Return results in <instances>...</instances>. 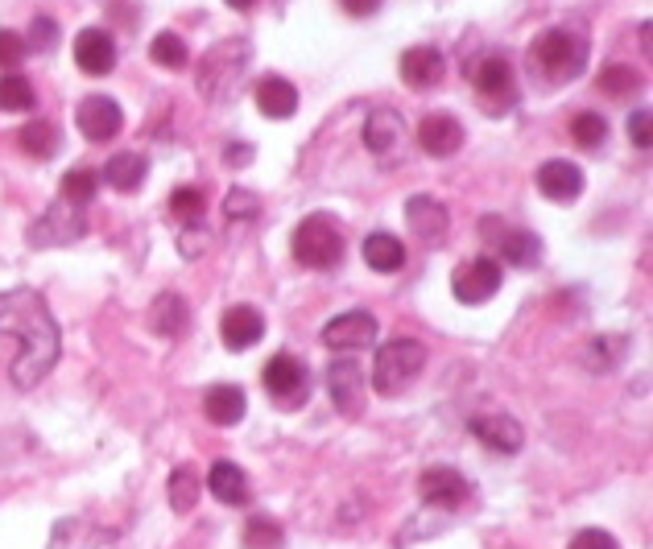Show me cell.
Returning <instances> with one entry per match:
<instances>
[{
  "label": "cell",
  "mask_w": 653,
  "mask_h": 549,
  "mask_svg": "<svg viewBox=\"0 0 653 549\" xmlns=\"http://www.w3.org/2000/svg\"><path fill=\"white\" fill-rule=\"evenodd\" d=\"M0 335L17 339V356L9 363V376H13L17 389H33V385H42V376L55 372L62 339L59 322H55L38 289L13 286L0 293Z\"/></svg>",
  "instance_id": "1"
},
{
  "label": "cell",
  "mask_w": 653,
  "mask_h": 549,
  "mask_svg": "<svg viewBox=\"0 0 653 549\" xmlns=\"http://www.w3.org/2000/svg\"><path fill=\"white\" fill-rule=\"evenodd\" d=\"M583 67H587V33L583 29H546L530 46V71L542 83H571V79L583 74Z\"/></svg>",
  "instance_id": "2"
},
{
  "label": "cell",
  "mask_w": 653,
  "mask_h": 549,
  "mask_svg": "<svg viewBox=\"0 0 653 549\" xmlns=\"http://www.w3.org/2000/svg\"><path fill=\"white\" fill-rule=\"evenodd\" d=\"M422 368H426V343L422 339H389V343L377 351V363H373V389L380 397H397L409 380H418Z\"/></svg>",
  "instance_id": "3"
},
{
  "label": "cell",
  "mask_w": 653,
  "mask_h": 549,
  "mask_svg": "<svg viewBox=\"0 0 653 549\" xmlns=\"http://www.w3.org/2000/svg\"><path fill=\"white\" fill-rule=\"evenodd\" d=\"M253 62V46L240 42V38H228V42H216L199 62V91L207 100H228L232 87L240 83V74L248 71Z\"/></svg>",
  "instance_id": "4"
},
{
  "label": "cell",
  "mask_w": 653,
  "mask_h": 549,
  "mask_svg": "<svg viewBox=\"0 0 653 549\" xmlns=\"http://www.w3.org/2000/svg\"><path fill=\"white\" fill-rule=\"evenodd\" d=\"M290 248H294V260L306 264V269H335L339 257H344V231H339V223L332 216L315 211V216H306L294 228Z\"/></svg>",
  "instance_id": "5"
},
{
  "label": "cell",
  "mask_w": 653,
  "mask_h": 549,
  "mask_svg": "<svg viewBox=\"0 0 653 549\" xmlns=\"http://www.w3.org/2000/svg\"><path fill=\"white\" fill-rule=\"evenodd\" d=\"M467 79L476 83L479 91V103L488 108V112H505L517 103V71H513V62L501 54H488L476 62V71H467Z\"/></svg>",
  "instance_id": "6"
},
{
  "label": "cell",
  "mask_w": 653,
  "mask_h": 549,
  "mask_svg": "<svg viewBox=\"0 0 653 549\" xmlns=\"http://www.w3.org/2000/svg\"><path fill=\"white\" fill-rule=\"evenodd\" d=\"M88 236V219H83V207H71V202H50L42 211V219L26 231V240L33 248H59V244H75Z\"/></svg>",
  "instance_id": "7"
},
{
  "label": "cell",
  "mask_w": 653,
  "mask_h": 549,
  "mask_svg": "<svg viewBox=\"0 0 653 549\" xmlns=\"http://www.w3.org/2000/svg\"><path fill=\"white\" fill-rule=\"evenodd\" d=\"M501 289V264L493 257H472L451 273V293L464 306H484L496 298Z\"/></svg>",
  "instance_id": "8"
},
{
  "label": "cell",
  "mask_w": 653,
  "mask_h": 549,
  "mask_svg": "<svg viewBox=\"0 0 653 549\" xmlns=\"http://www.w3.org/2000/svg\"><path fill=\"white\" fill-rule=\"evenodd\" d=\"M380 335V322L368 310H348V315L332 318L323 327V343L335 347V351H360V347H373Z\"/></svg>",
  "instance_id": "9"
},
{
  "label": "cell",
  "mask_w": 653,
  "mask_h": 549,
  "mask_svg": "<svg viewBox=\"0 0 653 549\" xmlns=\"http://www.w3.org/2000/svg\"><path fill=\"white\" fill-rule=\"evenodd\" d=\"M75 124H79V132H83L88 141L103 144L125 129V112H120V103L108 100V96H88V100L79 103V112H75Z\"/></svg>",
  "instance_id": "10"
},
{
  "label": "cell",
  "mask_w": 653,
  "mask_h": 549,
  "mask_svg": "<svg viewBox=\"0 0 653 549\" xmlns=\"http://www.w3.org/2000/svg\"><path fill=\"white\" fill-rule=\"evenodd\" d=\"M327 389H332V401L339 413H360L364 401H368V385H364V372L360 363L352 360V356H344V360H335L332 368H327Z\"/></svg>",
  "instance_id": "11"
},
{
  "label": "cell",
  "mask_w": 653,
  "mask_h": 549,
  "mask_svg": "<svg viewBox=\"0 0 653 549\" xmlns=\"http://www.w3.org/2000/svg\"><path fill=\"white\" fill-rule=\"evenodd\" d=\"M265 392L274 397L277 405H298L310 392V385H306V368L294 356H274V360L265 363Z\"/></svg>",
  "instance_id": "12"
},
{
  "label": "cell",
  "mask_w": 653,
  "mask_h": 549,
  "mask_svg": "<svg viewBox=\"0 0 653 549\" xmlns=\"http://www.w3.org/2000/svg\"><path fill=\"white\" fill-rule=\"evenodd\" d=\"M75 67L83 74H91V79L112 74V67H117V42H112V33L108 29H83L75 38Z\"/></svg>",
  "instance_id": "13"
},
{
  "label": "cell",
  "mask_w": 653,
  "mask_h": 549,
  "mask_svg": "<svg viewBox=\"0 0 653 549\" xmlns=\"http://www.w3.org/2000/svg\"><path fill=\"white\" fill-rule=\"evenodd\" d=\"M364 144H368V153H377V158L389 161L393 153H402V144H406V124H402V116L393 112V108H373V112L364 116Z\"/></svg>",
  "instance_id": "14"
},
{
  "label": "cell",
  "mask_w": 653,
  "mask_h": 549,
  "mask_svg": "<svg viewBox=\"0 0 653 549\" xmlns=\"http://www.w3.org/2000/svg\"><path fill=\"white\" fill-rule=\"evenodd\" d=\"M418 491L426 505L435 508H459L467 505V496H472V483H467L455 467H431V471H422L418 479Z\"/></svg>",
  "instance_id": "15"
},
{
  "label": "cell",
  "mask_w": 653,
  "mask_h": 549,
  "mask_svg": "<svg viewBox=\"0 0 653 549\" xmlns=\"http://www.w3.org/2000/svg\"><path fill=\"white\" fill-rule=\"evenodd\" d=\"M467 430L476 433L488 450H496V455H517L525 442L522 421L508 418V413H479V418L467 421Z\"/></svg>",
  "instance_id": "16"
},
{
  "label": "cell",
  "mask_w": 653,
  "mask_h": 549,
  "mask_svg": "<svg viewBox=\"0 0 653 549\" xmlns=\"http://www.w3.org/2000/svg\"><path fill=\"white\" fill-rule=\"evenodd\" d=\"M418 144L426 149V153H431V158H451V153H459V144H464V124H459V120H455L451 112L422 116Z\"/></svg>",
  "instance_id": "17"
},
{
  "label": "cell",
  "mask_w": 653,
  "mask_h": 549,
  "mask_svg": "<svg viewBox=\"0 0 653 549\" xmlns=\"http://www.w3.org/2000/svg\"><path fill=\"white\" fill-rule=\"evenodd\" d=\"M219 339H224V347H232V351L261 343L265 315L257 306H232V310H224V318H219Z\"/></svg>",
  "instance_id": "18"
},
{
  "label": "cell",
  "mask_w": 653,
  "mask_h": 549,
  "mask_svg": "<svg viewBox=\"0 0 653 549\" xmlns=\"http://www.w3.org/2000/svg\"><path fill=\"white\" fill-rule=\"evenodd\" d=\"M406 223L422 244H438L451 228V216L438 199H431V194H414V199L406 202Z\"/></svg>",
  "instance_id": "19"
},
{
  "label": "cell",
  "mask_w": 653,
  "mask_h": 549,
  "mask_svg": "<svg viewBox=\"0 0 653 549\" xmlns=\"http://www.w3.org/2000/svg\"><path fill=\"white\" fill-rule=\"evenodd\" d=\"M397 71H402V79H406L414 91H431V87L443 83L447 62H443V54H438L435 46H414V50H406V54H402Z\"/></svg>",
  "instance_id": "20"
},
{
  "label": "cell",
  "mask_w": 653,
  "mask_h": 549,
  "mask_svg": "<svg viewBox=\"0 0 653 549\" xmlns=\"http://www.w3.org/2000/svg\"><path fill=\"white\" fill-rule=\"evenodd\" d=\"M537 190L551 202H575L583 194V170L566 158L546 161V166L537 170Z\"/></svg>",
  "instance_id": "21"
},
{
  "label": "cell",
  "mask_w": 653,
  "mask_h": 549,
  "mask_svg": "<svg viewBox=\"0 0 653 549\" xmlns=\"http://www.w3.org/2000/svg\"><path fill=\"white\" fill-rule=\"evenodd\" d=\"M190 327V306L182 293H158L154 306H149V331L161 335V339H182Z\"/></svg>",
  "instance_id": "22"
},
{
  "label": "cell",
  "mask_w": 653,
  "mask_h": 549,
  "mask_svg": "<svg viewBox=\"0 0 653 549\" xmlns=\"http://www.w3.org/2000/svg\"><path fill=\"white\" fill-rule=\"evenodd\" d=\"M257 108H261L269 120H290L298 112V87L281 74H265L257 83Z\"/></svg>",
  "instance_id": "23"
},
{
  "label": "cell",
  "mask_w": 653,
  "mask_h": 549,
  "mask_svg": "<svg viewBox=\"0 0 653 549\" xmlns=\"http://www.w3.org/2000/svg\"><path fill=\"white\" fill-rule=\"evenodd\" d=\"M364 264L373 273H402L406 269V244L397 236H389V231H373L364 240Z\"/></svg>",
  "instance_id": "24"
},
{
  "label": "cell",
  "mask_w": 653,
  "mask_h": 549,
  "mask_svg": "<svg viewBox=\"0 0 653 549\" xmlns=\"http://www.w3.org/2000/svg\"><path fill=\"white\" fill-rule=\"evenodd\" d=\"M149 173V158L146 153H112L108 158V166H103V182L112 190H120V194H132V190H141V182H146Z\"/></svg>",
  "instance_id": "25"
},
{
  "label": "cell",
  "mask_w": 653,
  "mask_h": 549,
  "mask_svg": "<svg viewBox=\"0 0 653 549\" xmlns=\"http://www.w3.org/2000/svg\"><path fill=\"white\" fill-rule=\"evenodd\" d=\"M245 409H248V397L236 385H211L204 397V413L216 426H236V421L245 418Z\"/></svg>",
  "instance_id": "26"
},
{
  "label": "cell",
  "mask_w": 653,
  "mask_h": 549,
  "mask_svg": "<svg viewBox=\"0 0 653 549\" xmlns=\"http://www.w3.org/2000/svg\"><path fill=\"white\" fill-rule=\"evenodd\" d=\"M496 252L505 264L513 269H534L537 260H542V240H537V231H501V240H496Z\"/></svg>",
  "instance_id": "27"
},
{
  "label": "cell",
  "mask_w": 653,
  "mask_h": 549,
  "mask_svg": "<svg viewBox=\"0 0 653 549\" xmlns=\"http://www.w3.org/2000/svg\"><path fill=\"white\" fill-rule=\"evenodd\" d=\"M207 491L216 496L219 505H248V476L236 467V462H216L211 476H207Z\"/></svg>",
  "instance_id": "28"
},
{
  "label": "cell",
  "mask_w": 653,
  "mask_h": 549,
  "mask_svg": "<svg viewBox=\"0 0 653 549\" xmlns=\"http://www.w3.org/2000/svg\"><path fill=\"white\" fill-rule=\"evenodd\" d=\"M21 149L30 153V158H38V161H50L55 153L62 149V137H59V129L50 124V120H30L26 129H21Z\"/></svg>",
  "instance_id": "29"
},
{
  "label": "cell",
  "mask_w": 653,
  "mask_h": 549,
  "mask_svg": "<svg viewBox=\"0 0 653 549\" xmlns=\"http://www.w3.org/2000/svg\"><path fill=\"white\" fill-rule=\"evenodd\" d=\"M149 58L158 62L161 71H187V67H190V50H187V42L178 38L175 29H161L158 38L149 42Z\"/></svg>",
  "instance_id": "30"
},
{
  "label": "cell",
  "mask_w": 653,
  "mask_h": 549,
  "mask_svg": "<svg viewBox=\"0 0 653 549\" xmlns=\"http://www.w3.org/2000/svg\"><path fill=\"white\" fill-rule=\"evenodd\" d=\"M245 546L248 549H281L286 546V529L265 512H253L245 520Z\"/></svg>",
  "instance_id": "31"
},
{
  "label": "cell",
  "mask_w": 653,
  "mask_h": 549,
  "mask_svg": "<svg viewBox=\"0 0 653 549\" xmlns=\"http://www.w3.org/2000/svg\"><path fill=\"white\" fill-rule=\"evenodd\" d=\"M33 103H38V96H33V83L26 74L9 71L0 79V112H30Z\"/></svg>",
  "instance_id": "32"
},
{
  "label": "cell",
  "mask_w": 653,
  "mask_h": 549,
  "mask_svg": "<svg viewBox=\"0 0 653 549\" xmlns=\"http://www.w3.org/2000/svg\"><path fill=\"white\" fill-rule=\"evenodd\" d=\"M100 194V173L91 170H71L62 173V202H71V207H88L91 199Z\"/></svg>",
  "instance_id": "33"
},
{
  "label": "cell",
  "mask_w": 653,
  "mask_h": 549,
  "mask_svg": "<svg viewBox=\"0 0 653 549\" xmlns=\"http://www.w3.org/2000/svg\"><path fill=\"white\" fill-rule=\"evenodd\" d=\"M199 491H204V483H199V476L190 467H178L175 476H170V505H175V512H190V508L199 505Z\"/></svg>",
  "instance_id": "34"
},
{
  "label": "cell",
  "mask_w": 653,
  "mask_h": 549,
  "mask_svg": "<svg viewBox=\"0 0 653 549\" xmlns=\"http://www.w3.org/2000/svg\"><path fill=\"white\" fill-rule=\"evenodd\" d=\"M571 137H575V144H583V149H600V144L609 141V120L600 112H580L571 120Z\"/></svg>",
  "instance_id": "35"
},
{
  "label": "cell",
  "mask_w": 653,
  "mask_h": 549,
  "mask_svg": "<svg viewBox=\"0 0 653 549\" xmlns=\"http://www.w3.org/2000/svg\"><path fill=\"white\" fill-rule=\"evenodd\" d=\"M207 211V194L199 187H175L170 194V216L182 219V223H195V219H204Z\"/></svg>",
  "instance_id": "36"
},
{
  "label": "cell",
  "mask_w": 653,
  "mask_h": 549,
  "mask_svg": "<svg viewBox=\"0 0 653 549\" xmlns=\"http://www.w3.org/2000/svg\"><path fill=\"white\" fill-rule=\"evenodd\" d=\"M641 87V74L633 67H604L600 71V91L612 96V100H624V96H633Z\"/></svg>",
  "instance_id": "37"
},
{
  "label": "cell",
  "mask_w": 653,
  "mask_h": 549,
  "mask_svg": "<svg viewBox=\"0 0 653 549\" xmlns=\"http://www.w3.org/2000/svg\"><path fill=\"white\" fill-rule=\"evenodd\" d=\"M211 244H216V236L207 231L204 219H195V223H182V231H178V252H182L187 260L204 257Z\"/></svg>",
  "instance_id": "38"
},
{
  "label": "cell",
  "mask_w": 653,
  "mask_h": 549,
  "mask_svg": "<svg viewBox=\"0 0 653 549\" xmlns=\"http://www.w3.org/2000/svg\"><path fill=\"white\" fill-rule=\"evenodd\" d=\"M257 216H261V199H257L253 190L236 187L232 194L224 199V219H232V223H253Z\"/></svg>",
  "instance_id": "39"
},
{
  "label": "cell",
  "mask_w": 653,
  "mask_h": 549,
  "mask_svg": "<svg viewBox=\"0 0 653 549\" xmlns=\"http://www.w3.org/2000/svg\"><path fill=\"white\" fill-rule=\"evenodd\" d=\"M26 54H30L26 38H21L17 29H0V67H4V71H13V67L26 62Z\"/></svg>",
  "instance_id": "40"
},
{
  "label": "cell",
  "mask_w": 653,
  "mask_h": 549,
  "mask_svg": "<svg viewBox=\"0 0 653 549\" xmlns=\"http://www.w3.org/2000/svg\"><path fill=\"white\" fill-rule=\"evenodd\" d=\"M33 50H55L59 46V21L55 17H33V26H30V42Z\"/></svg>",
  "instance_id": "41"
},
{
  "label": "cell",
  "mask_w": 653,
  "mask_h": 549,
  "mask_svg": "<svg viewBox=\"0 0 653 549\" xmlns=\"http://www.w3.org/2000/svg\"><path fill=\"white\" fill-rule=\"evenodd\" d=\"M566 549H621V546H616V537L604 533V529H580V533L571 537V546Z\"/></svg>",
  "instance_id": "42"
},
{
  "label": "cell",
  "mask_w": 653,
  "mask_h": 549,
  "mask_svg": "<svg viewBox=\"0 0 653 549\" xmlns=\"http://www.w3.org/2000/svg\"><path fill=\"white\" fill-rule=\"evenodd\" d=\"M629 141L637 144V149H650V108L629 116Z\"/></svg>",
  "instance_id": "43"
},
{
  "label": "cell",
  "mask_w": 653,
  "mask_h": 549,
  "mask_svg": "<svg viewBox=\"0 0 653 549\" xmlns=\"http://www.w3.org/2000/svg\"><path fill=\"white\" fill-rule=\"evenodd\" d=\"M344 4V13H352V17H373L380 9V0H339Z\"/></svg>",
  "instance_id": "44"
},
{
  "label": "cell",
  "mask_w": 653,
  "mask_h": 549,
  "mask_svg": "<svg viewBox=\"0 0 653 549\" xmlns=\"http://www.w3.org/2000/svg\"><path fill=\"white\" fill-rule=\"evenodd\" d=\"M228 166H253V144H228Z\"/></svg>",
  "instance_id": "45"
},
{
  "label": "cell",
  "mask_w": 653,
  "mask_h": 549,
  "mask_svg": "<svg viewBox=\"0 0 653 549\" xmlns=\"http://www.w3.org/2000/svg\"><path fill=\"white\" fill-rule=\"evenodd\" d=\"M224 4H228V9H236V13H248L257 0H224Z\"/></svg>",
  "instance_id": "46"
}]
</instances>
